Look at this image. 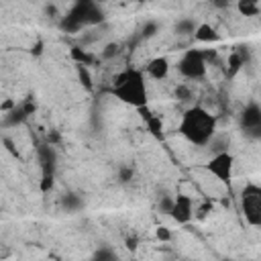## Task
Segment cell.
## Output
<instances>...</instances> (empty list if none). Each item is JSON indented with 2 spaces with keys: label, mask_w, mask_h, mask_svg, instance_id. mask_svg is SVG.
<instances>
[{
  "label": "cell",
  "mask_w": 261,
  "mask_h": 261,
  "mask_svg": "<svg viewBox=\"0 0 261 261\" xmlns=\"http://www.w3.org/2000/svg\"><path fill=\"white\" fill-rule=\"evenodd\" d=\"M177 130L194 147H204L216 135V116L204 106H192L181 114Z\"/></svg>",
  "instance_id": "cell-1"
},
{
  "label": "cell",
  "mask_w": 261,
  "mask_h": 261,
  "mask_svg": "<svg viewBox=\"0 0 261 261\" xmlns=\"http://www.w3.org/2000/svg\"><path fill=\"white\" fill-rule=\"evenodd\" d=\"M112 94L120 102L133 106V108H145L147 100H149L145 71H141L137 67H126V69L118 71L112 82Z\"/></svg>",
  "instance_id": "cell-2"
},
{
  "label": "cell",
  "mask_w": 261,
  "mask_h": 261,
  "mask_svg": "<svg viewBox=\"0 0 261 261\" xmlns=\"http://www.w3.org/2000/svg\"><path fill=\"white\" fill-rule=\"evenodd\" d=\"M104 22V10L96 0H75L73 6L59 20V29L65 33H77L84 27Z\"/></svg>",
  "instance_id": "cell-3"
},
{
  "label": "cell",
  "mask_w": 261,
  "mask_h": 261,
  "mask_svg": "<svg viewBox=\"0 0 261 261\" xmlns=\"http://www.w3.org/2000/svg\"><path fill=\"white\" fill-rule=\"evenodd\" d=\"M241 212L251 226H261V186L247 184L241 190Z\"/></svg>",
  "instance_id": "cell-4"
},
{
  "label": "cell",
  "mask_w": 261,
  "mask_h": 261,
  "mask_svg": "<svg viewBox=\"0 0 261 261\" xmlns=\"http://www.w3.org/2000/svg\"><path fill=\"white\" fill-rule=\"evenodd\" d=\"M177 71L186 80H202L206 75V57L200 49H188L179 61H177Z\"/></svg>",
  "instance_id": "cell-5"
},
{
  "label": "cell",
  "mask_w": 261,
  "mask_h": 261,
  "mask_svg": "<svg viewBox=\"0 0 261 261\" xmlns=\"http://www.w3.org/2000/svg\"><path fill=\"white\" fill-rule=\"evenodd\" d=\"M232 167H234V157L224 149V151H216L208 163H206V169L218 179V181H230L232 177Z\"/></svg>",
  "instance_id": "cell-6"
},
{
  "label": "cell",
  "mask_w": 261,
  "mask_h": 261,
  "mask_svg": "<svg viewBox=\"0 0 261 261\" xmlns=\"http://www.w3.org/2000/svg\"><path fill=\"white\" fill-rule=\"evenodd\" d=\"M239 124L247 137L259 139L261 137V106L257 102H249L239 114Z\"/></svg>",
  "instance_id": "cell-7"
},
{
  "label": "cell",
  "mask_w": 261,
  "mask_h": 261,
  "mask_svg": "<svg viewBox=\"0 0 261 261\" xmlns=\"http://www.w3.org/2000/svg\"><path fill=\"white\" fill-rule=\"evenodd\" d=\"M169 216L177 224H188L194 218V202H192V198L186 196V194H177L173 198L171 208H169Z\"/></svg>",
  "instance_id": "cell-8"
},
{
  "label": "cell",
  "mask_w": 261,
  "mask_h": 261,
  "mask_svg": "<svg viewBox=\"0 0 261 261\" xmlns=\"http://www.w3.org/2000/svg\"><path fill=\"white\" fill-rule=\"evenodd\" d=\"M37 153H39L41 173H43V175H53V173H55V165H57V153H55L53 145H51V143L39 145Z\"/></svg>",
  "instance_id": "cell-9"
},
{
  "label": "cell",
  "mask_w": 261,
  "mask_h": 261,
  "mask_svg": "<svg viewBox=\"0 0 261 261\" xmlns=\"http://www.w3.org/2000/svg\"><path fill=\"white\" fill-rule=\"evenodd\" d=\"M169 69H171V63H169V59L163 57V55L149 59L147 65H145V73H147L149 77H153V80H165V77L169 75Z\"/></svg>",
  "instance_id": "cell-10"
},
{
  "label": "cell",
  "mask_w": 261,
  "mask_h": 261,
  "mask_svg": "<svg viewBox=\"0 0 261 261\" xmlns=\"http://www.w3.org/2000/svg\"><path fill=\"white\" fill-rule=\"evenodd\" d=\"M35 110V104H31V102H27V104H22V106H14L8 114H6V118H4V122L8 124V126H14V124H18V122H22L31 112Z\"/></svg>",
  "instance_id": "cell-11"
},
{
  "label": "cell",
  "mask_w": 261,
  "mask_h": 261,
  "mask_svg": "<svg viewBox=\"0 0 261 261\" xmlns=\"http://www.w3.org/2000/svg\"><path fill=\"white\" fill-rule=\"evenodd\" d=\"M192 35H194V39L200 41V43H214V41H218V33H216V29L210 27V24H206V22L196 24V29H194Z\"/></svg>",
  "instance_id": "cell-12"
},
{
  "label": "cell",
  "mask_w": 261,
  "mask_h": 261,
  "mask_svg": "<svg viewBox=\"0 0 261 261\" xmlns=\"http://www.w3.org/2000/svg\"><path fill=\"white\" fill-rule=\"evenodd\" d=\"M237 10L243 16H257L261 12L259 0H237Z\"/></svg>",
  "instance_id": "cell-13"
},
{
  "label": "cell",
  "mask_w": 261,
  "mask_h": 261,
  "mask_svg": "<svg viewBox=\"0 0 261 261\" xmlns=\"http://www.w3.org/2000/svg\"><path fill=\"white\" fill-rule=\"evenodd\" d=\"M61 206H63L65 212H77V210H82L84 200H82L80 194H65L61 198Z\"/></svg>",
  "instance_id": "cell-14"
},
{
  "label": "cell",
  "mask_w": 261,
  "mask_h": 261,
  "mask_svg": "<svg viewBox=\"0 0 261 261\" xmlns=\"http://www.w3.org/2000/svg\"><path fill=\"white\" fill-rule=\"evenodd\" d=\"M194 29H196V22L192 18H181V20L175 22V33L177 35H192Z\"/></svg>",
  "instance_id": "cell-15"
},
{
  "label": "cell",
  "mask_w": 261,
  "mask_h": 261,
  "mask_svg": "<svg viewBox=\"0 0 261 261\" xmlns=\"http://www.w3.org/2000/svg\"><path fill=\"white\" fill-rule=\"evenodd\" d=\"M94 259H98V261H112V259H116V253H114V249H110V247H106V245H102L100 249H96L94 251V255H92Z\"/></svg>",
  "instance_id": "cell-16"
},
{
  "label": "cell",
  "mask_w": 261,
  "mask_h": 261,
  "mask_svg": "<svg viewBox=\"0 0 261 261\" xmlns=\"http://www.w3.org/2000/svg\"><path fill=\"white\" fill-rule=\"evenodd\" d=\"M157 31H159V22L157 20H147L145 24H143V37L145 39H151V37H155L157 35Z\"/></svg>",
  "instance_id": "cell-17"
},
{
  "label": "cell",
  "mask_w": 261,
  "mask_h": 261,
  "mask_svg": "<svg viewBox=\"0 0 261 261\" xmlns=\"http://www.w3.org/2000/svg\"><path fill=\"white\" fill-rule=\"evenodd\" d=\"M133 175H135V171H133L130 165H122V167L118 169V181H120V184H128V181L133 179Z\"/></svg>",
  "instance_id": "cell-18"
},
{
  "label": "cell",
  "mask_w": 261,
  "mask_h": 261,
  "mask_svg": "<svg viewBox=\"0 0 261 261\" xmlns=\"http://www.w3.org/2000/svg\"><path fill=\"white\" fill-rule=\"evenodd\" d=\"M77 75H80V80H82V84L90 90L92 88V82H90V73H88V69H86V65H82V63H77Z\"/></svg>",
  "instance_id": "cell-19"
},
{
  "label": "cell",
  "mask_w": 261,
  "mask_h": 261,
  "mask_svg": "<svg viewBox=\"0 0 261 261\" xmlns=\"http://www.w3.org/2000/svg\"><path fill=\"white\" fill-rule=\"evenodd\" d=\"M118 51H120V45H118V43H108V45L104 47V51H102V57L110 59V57L118 55Z\"/></svg>",
  "instance_id": "cell-20"
},
{
  "label": "cell",
  "mask_w": 261,
  "mask_h": 261,
  "mask_svg": "<svg viewBox=\"0 0 261 261\" xmlns=\"http://www.w3.org/2000/svg\"><path fill=\"white\" fill-rule=\"evenodd\" d=\"M71 57H73L77 63H82V65H88V63H90V57H88L84 51H80V47H73V49H71Z\"/></svg>",
  "instance_id": "cell-21"
},
{
  "label": "cell",
  "mask_w": 261,
  "mask_h": 261,
  "mask_svg": "<svg viewBox=\"0 0 261 261\" xmlns=\"http://www.w3.org/2000/svg\"><path fill=\"white\" fill-rule=\"evenodd\" d=\"M145 116H147V114H145ZM147 126L151 128L153 135H159V133H161V120H159L157 116H147Z\"/></svg>",
  "instance_id": "cell-22"
},
{
  "label": "cell",
  "mask_w": 261,
  "mask_h": 261,
  "mask_svg": "<svg viewBox=\"0 0 261 261\" xmlns=\"http://www.w3.org/2000/svg\"><path fill=\"white\" fill-rule=\"evenodd\" d=\"M155 237H157L159 241L167 243V241H171V230H169L167 226H157V230H155Z\"/></svg>",
  "instance_id": "cell-23"
},
{
  "label": "cell",
  "mask_w": 261,
  "mask_h": 261,
  "mask_svg": "<svg viewBox=\"0 0 261 261\" xmlns=\"http://www.w3.org/2000/svg\"><path fill=\"white\" fill-rule=\"evenodd\" d=\"M228 63H230V73H234V71H237V69H239V67L243 65V57H241L239 53H232V55H230V61H228Z\"/></svg>",
  "instance_id": "cell-24"
},
{
  "label": "cell",
  "mask_w": 261,
  "mask_h": 261,
  "mask_svg": "<svg viewBox=\"0 0 261 261\" xmlns=\"http://www.w3.org/2000/svg\"><path fill=\"white\" fill-rule=\"evenodd\" d=\"M171 204H173V198H169V196H161V200H159V210L165 212V214H169Z\"/></svg>",
  "instance_id": "cell-25"
},
{
  "label": "cell",
  "mask_w": 261,
  "mask_h": 261,
  "mask_svg": "<svg viewBox=\"0 0 261 261\" xmlns=\"http://www.w3.org/2000/svg\"><path fill=\"white\" fill-rule=\"evenodd\" d=\"M53 188V175H41V192H49Z\"/></svg>",
  "instance_id": "cell-26"
},
{
  "label": "cell",
  "mask_w": 261,
  "mask_h": 261,
  "mask_svg": "<svg viewBox=\"0 0 261 261\" xmlns=\"http://www.w3.org/2000/svg\"><path fill=\"white\" fill-rule=\"evenodd\" d=\"M210 4H212L214 8H218V10H224V8H228L230 0H210Z\"/></svg>",
  "instance_id": "cell-27"
},
{
  "label": "cell",
  "mask_w": 261,
  "mask_h": 261,
  "mask_svg": "<svg viewBox=\"0 0 261 261\" xmlns=\"http://www.w3.org/2000/svg\"><path fill=\"white\" fill-rule=\"evenodd\" d=\"M96 2H104V0H96Z\"/></svg>",
  "instance_id": "cell-28"
}]
</instances>
